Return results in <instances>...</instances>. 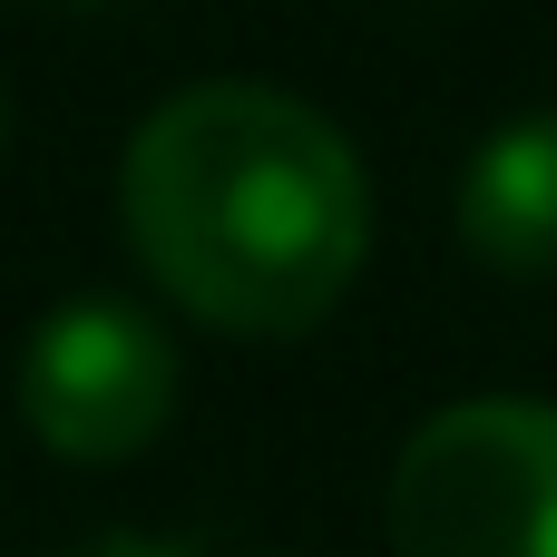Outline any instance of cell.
Masks as SVG:
<instances>
[{
	"label": "cell",
	"instance_id": "cell-2",
	"mask_svg": "<svg viewBox=\"0 0 557 557\" xmlns=\"http://www.w3.org/2000/svg\"><path fill=\"white\" fill-rule=\"evenodd\" d=\"M382 539L392 557H557V401H441L392 460Z\"/></svg>",
	"mask_w": 557,
	"mask_h": 557
},
{
	"label": "cell",
	"instance_id": "cell-5",
	"mask_svg": "<svg viewBox=\"0 0 557 557\" xmlns=\"http://www.w3.org/2000/svg\"><path fill=\"white\" fill-rule=\"evenodd\" d=\"M49 557H206L186 539H137V529H108V539H78V548H49Z\"/></svg>",
	"mask_w": 557,
	"mask_h": 557
},
{
	"label": "cell",
	"instance_id": "cell-1",
	"mask_svg": "<svg viewBox=\"0 0 557 557\" xmlns=\"http://www.w3.org/2000/svg\"><path fill=\"white\" fill-rule=\"evenodd\" d=\"M117 225L186 323L294 343L362 284L372 176L313 98L264 78H196L137 117L117 157Z\"/></svg>",
	"mask_w": 557,
	"mask_h": 557
},
{
	"label": "cell",
	"instance_id": "cell-4",
	"mask_svg": "<svg viewBox=\"0 0 557 557\" xmlns=\"http://www.w3.org/2000/svg\"><path fill=\"white\" fill-rule=\"evenodd\" d=\"M450 225L470 264L509 284H557V108H529L470 147Z\"/></svg>",
	"mask_w": 557,
	"mask_h": 557
},
{
	"label": "cell",
	"instance_id": "cell-3",
	"mask_svg": "<svg viewBox=\"0 0 557 557\" xmlns=\"http://www.w3.org/2000/svg\"><path fill=\"white\" fill-rule=\"evenodd\" d=\"M20 431L69 470H117L166 441L186 401L176 333L127 294H69L20 343Z\"/></svg>",
	"mask_w": 557,
	"mask_h": 557
},
{
	"label": "cell",
	"instance_id": "cell-6",
	"mask_svg": "<svg viewBox=\"0 0 557 557\" xmlns=\"http://www.w3.org/2000/svg\"><path fill=\"white\" fill-rule=\"evenodd\" d=\"M0 137H10V98H0Z\"/></svg>",
	"mask_w": 557,
	"mask_h": 557
}]
</instances>
